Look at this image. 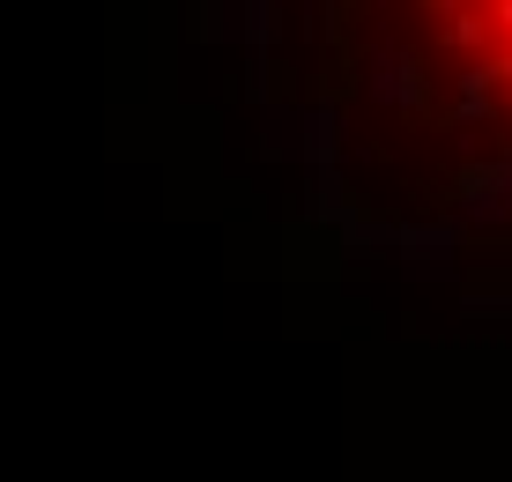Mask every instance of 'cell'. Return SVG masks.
Here are the masks:
<instances>
[{"instance_id": "1", "label": "cell", "mask_w": 512, "mask_h": 482, "mask_svg": "<svg viewBox=\"0 0 512 482\" xmlns=\"http://www.w3.org/2000/svg\"><path fill=\"white\" fill-rule=\"evenodd\" d=\"M446 45H483V23H475V15H453V23H446Z\"/></svg>"}, {"instance_id": "2", "label": "cell", "mask_w": 512, "mask_h": 482, "mask_svg": "<svg viewBox=\"0 0 512 482\" xmlns=\"http://www.w3.org/2000/svg\"><path fill=\"white\" fill-rule=\"evenodd\" d=\"M490 15H498V30L512 38V0H490Z\"/></svg>"}]
</instances>
